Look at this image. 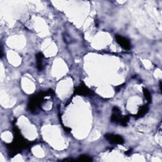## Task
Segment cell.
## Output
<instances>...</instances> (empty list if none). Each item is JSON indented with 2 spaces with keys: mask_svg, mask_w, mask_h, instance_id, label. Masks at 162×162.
<instances>
[{
  "mask_svg": "<svg viewBox=\"0 0 162 162\" xmlns=\"http://www.w3.org/2000/svg\"><path fill=\"white\" fill-rule=\"evenodd\" d=\"M75 93L77 94H82V95H86L91 93V91L89 89L84 85V86H79L76 90L75 91Z\"/></svg>",
  "mask_w": 162,
  "mask_h": 162,
  "instance_id": "cell-4",
  "label": "cell"
},
{
  "mask_svg": "<svg viewBox=\"0 0 162 162\" xmlns=\"http://www.w3.org/2000/svg\"><path fill=\"white\" fill-rule=\"evenodd\" d=\"M148 106L147 105L141 106L139 110L138 115H136L138 117L137 118H139V117H142V116L145 115L146 113H148Z\"/></svg>",
  "mask_w": 162,
  "mask_h": 162,
  "instance_id": "cell-6",
  "label": "cell"
},
{
  "mask_svg": "<svg viewBox=\"0 0 162 162\" xmlns=\"http://www.w3.org/2000/svg\"><path fill=\"white\" fill-rule=\"evenodd\" d=\"M143 93L144 94L146 100L148 101L149 103H151V96L150 93L149 92V91L147 89L143 88Z\"/></svg>",
  "mask_w": 162,
  "mask_h": 162,
  "instance_id": "cell-7",
  "label": "cell"
},
{
  "mask_svg": "<svg viewBox=\"0 0 162 162\" xmlns=\"http://www.w3.org/2000/svg\"><path fill=\"white\" fill-rule=\"evenodd\" d=\"M112 111V115L111 117L112 122L117 123H120L123 117L121 116V112H120V109L117 106H115L113 108Z\"/></svg>",
  "mask_w": 162,
  "mask_h": 162,
  "instance_id": "cell-3",
  "label": "cell"
},
{
  "mask_svg": "<svg viewBox=\"0 0 162 162\" xmlns=\"http://www.w3.org/2000/svg\"><path fill=\"white\" fill-rule=\"evenodd\" d=\"M36 60H37V69L41 71L43 69V58H44V55L42 53H38L36 56Z\"/></svg>",
  "mask_w": 162,
  "mask_h": 162,
  "instance_id": "cell-5",
  "label": "cell"
},
{
  "mask_svg": "<svg viewBox=\"0 0 162 162\" xmlns=\"http://www.w3.org/2000/svg\"><path fill=\"white\" fill-rule=\"evenodd\" d=\"M75 160L74 159H71V158H70V159H65V160H63V161H74Z\"/></svg>",
  "mask_w": 162,
  "mask_h": 162,
  "instance_id": "cell-9",
  "label": "cell"
},
{
  "mask_svg": "<svg viewBox=\"0 0 162 162\" xmlns=\"http://www.w3.org/2000/svg\"><path fill=\"white\" fill-rule=\"evenodd\" d=\"M115 39L117 43H118L122 48L126 50L131 49V43H130V41L128 39H127V38L122 36H120V35H116Z\"/></svg>",
  "mask_w": 162,
  "mask_h": 162,
  "instance_id": "cell-2",
  "label": "cell"
},
{
  "mask_svg": "<svg viewBox=\"0 0 162 162\" xmlns=\"http://www.w3.org/2000/svg\"><path fill=\"white\" fill-rule=\"evenodd\" d=\"M78 160L83 161H93V159H92L91 157L87 156V155H82L79 157Z\"/></svg>",
  "mask_w": 162,
  "mask_h": 162,
  "instance_id": "cell-8",
  "label": "cell"
},
{
  "mask_svg": "<svg viewBox=\"0 0 162 162\" xmlns=\"http://www.w3.org/2000/svg\"><path fill=\"white\" fill-rule=\"evenodd\" d=\"M104 137L109 142L112 144H122L124 142V139L122 136L119 135H115L113 134H106Z\"/></svg>",
  "mask_w": 162,
  "mask_h": 162,
  "instance_id": "cell-1",
  "label": "cell"
}]
</instances>
